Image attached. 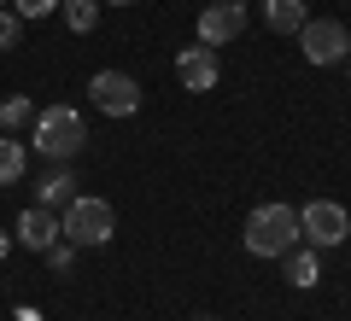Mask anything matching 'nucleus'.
Returning a JSON list of instances; mask_svg holds the SVG:
<instances>
[{
	"mask_svg": "<svg viewBox=\"0 0 351 321\" xmlns=\"http://www.w3.org/2000/svg\"><path fill=\"white\" fill-rule=\"evenodd\" d=\"M36 140L29 146L41 152V158H53V164H71L76 152L88 146V123H82V112H71V105H47V112H36Z\"/></svg>",
	"mask_w": 351,
	"mask_h": 321,
	"instance_id": "1",
	"label": "nucleus"
},
{
	"mask_svg": "<svg viewBox=\"0 0 351 321\" xmlns=\"http://www.w3.org/2000/svg\"><path fill=\"white\" fill-rule=\"evenodd\" d=\"M246 251L252 257H281L287 246H299V210L293 205H258L246 216Z\"/></svg>",
	"mask_w": 351,
	"mask_h": 321,
	"instance_id": "2",
	"label": "nucleus"
},
{
	"mask_svg": "<svg viewBox=\"0 0 351 321\" xmlns=\"http://www.w3.org/2000/svg\"><path fill=\"white\" fill-rule=\"evenodd\" d=\"M59 234L71 240L76 251H88V246H106V240L117 234V216H112V205H106V198L76 193L71 205H64V216H59Z\"/></svg>",
	"mask_w": 351,
	"mask_h": 321,
	"instance_id": "3",
	"label": "nucleus"
},
{
	"mask_svg": "<svg viewBox=\"0 0 351 321\" xmlns=\"http://www.w3.org/2000/svg\"><path fill=\"white\" fill-rule=\"evenodd\" d=\"M299 240L316 251H334L351 240V210L334 205V198H311V205L299 210Z\"/></svg>",
	"mask_w": 351,
	"mask_h": 321,
	"instance_id": "4",
	"label": "nucleus"
},
{
	"mask_svg": "<svg viewBox=\"0 0 351 321\" xmlns=\"http://www.w3.org/2000/svg\"><path fill=\"white\" fill-rule=\"evenodd\" d=\"M88 99H94L106 117H135L141 112V82L129 70H94L88 76Z\"/></svg>",
	"mask_w": 351,
	"mask_h": 321,
	"instance_id": "5",
	"label": "nucleus"
},
{
	"mask_svg": "<svg viewBox=\"0 0 351 321\" xmlns=\"http://www.w3.org/2000/svg\"><path fill=\"white\" fill-rule=\"evenodd\" d=\"M299 47H304V59H311V64H346V53H351V29L339 24V18H304Z\"/></svg>",
	"mask_w": 351,
	"mask_h": 321,
	"instance_id": "6",
	"label": "nucleus"
},
{
	"mask_svg": "<svg viewBox=\"0 0 351 321\" xmlns=\"http://www.w3.org/2000/svg\"><path fill=\"white\" fill-rule=\"evenodd\" d=\"M246 36V0H211L199 12V41L205 47H228Z\"/></svg>",
	"mask_w": 351,
	"mask_h": 321,
	"instance_id": "7",
	"label": "nucleus"
},
{
	"mask_svg": "<svg viewBox=\"0 0 351 321\" xmlns=\"http://www.w3.org/2000/svg\"><path fill=\"white\" fill-rule=\"evenodd\" d=\"M217 76H223V64H217V47H205V41H193V47L176 53V82L188 88V94H211Z\"/></svg>",
	"mask_w": 351,
	"mask_h": 321,
	"instance_id": "8",
	"label": "nucleus"
},
{
	"mask_svg": "<svg viewBox=\"0 0 351 321\" xmlns=\"http://www.w3.org/2000/svg\"><path fill=\"white\" fill-rule=\"evenodd\" d=\"M12 240L24 251H47V246H59V210H47V205H29L24 216H18V228H12Z\"/></svg>",
	"mask_w": 351,
	"mask_h": 321,
	"instance_id": "9",
	"label": "nucleus"
},
{
	"mask_svg": "<svg viewBox=\"0 0 351 321\" xmlns=\"http://www.w3.org/2000/svg\"><path fill=\"white\" fill-rule=\"evenodd\" d=\"M281 263H287V281L299 286V292H311V286L322 281V257H316V246H304V240L281 251Z\"/></svg>",
	"mask_w": 351,
	"mask_h": 321,
	"instance_id": "10",
	"label": "nucleus"
},
{
	"mask_svg": "<svg viewBox=\"0 0 351 321\" xmlns=\"http://www.w3.org/2000/svg\"><path fill=\"white\" fill-rule=\"evenodd\" d=\"M71 198H76V175H71V164H53V170L41 175V187H36V205L59 210V205H71Z\"/></svg>",
	"mask_w": 351,
	"mask_h": 321,
	"instance_id": "11",
	"label": "nucleus"
},
{
	"mask_svg": "<svg viewBox=\"0 0 351 321\" xmlns=\"http://www.w3.org/2000/svg\"><path fill=\"white\" fill-rule=\"evenodd\" d=\"M304 0H263V24L276 29V36H299L304 29Z\"/></svg>",
	"mask_w": 351,
	"mask_h": 321,
	"instance_id": "12",
	"label": "nucleus"
},
{
	"mask_svg": "<svg viewBox=\"0 0 351 321\" xmlns=\"http://www.w3.org/2000/svg\"><path fill=\"white\" fill-rule=\"evenodd\" d=\"M24 170H29V146L18 135H0V187H12Z\"/></svg>",
	"mask_w": 351,
	"mask_h": 321,
	"instance_id": "13",
	"label": "nucleus"
},
{
	"mask_svg": "<svg viewBox=\"0 0 351 321\" xmlns=\"http://www.w3.org/2000/svg\"><path fill=\"white\" fill-rule=\"evenodd\" d=\"M59 12H64L71 36H88V29L100 24V0H59Z\"/></svg>",
	"mask_w": 351,
	"mask_h": 321,
	"instance_id": "14",
	"label": "nucleus"
},
{
	"mask_svg": "<svg viewBox=\"0 0 351 321\" xmlns=\"http://www.w3.org/2000/svg\"><path fill=\"white\" fill-rule=\"evenodd\" d=\"M24 123H36V105H29L24 94H12L6 105H0V135H18Z\"/></svg>",
	"mask_w": 351,
	"mask_h": 321,
	"instance_id": "15",
	"label": "nucleus"
},
{
	"mask_svg": "<svg viewBox=\"0 0 351 321\" xmlns=\"http://www.w3.org/2000/svg\"><path fill=\"white\" fill-rule=\"evenodd\" d=\"M18 41H24V18L12 6H0V47H18Z\"/></svg>",
	"mask_w": 351,
	"mask_h": 321,
	"instance_id": "16",
	"label": "nucleus"
},
{
	"mask_svg": "<svg viewBox=\"0 0 351 321\" xmlns=\"http://www.w3.org/2000/svg\"><path fill=\"white\" fill-rule=\"evenodd\" d=\"M41 257H47V263H53L59 274H71V269H76V246H71V240H59V246H47Z\"/></svg>",
	"mask_w": 351,
	"mask_h": 321,
	"instance_id": "17",
	"label": "nucleus"
},
{
	"mask_svg": "<svg viewBox=\"0 0 351 321\" xmlns=\"http://www.w3.org/2000/svg\"><path fill=\"white\" fill-rule=\"evenodd\" d=\"M12 12L29 24V18H53V12H59V0H12Z\"/></svg>",
	"mask_w": 351,
	"mask_h": 321,
	"instance_id": "18",
	"label": "nucleus"
},
{
	"mask_svg": "<svg viewBox=\"0 0 351 321\" xmlns=\"http://www.w3.org/2000/svg\"><path fill=\"white\" fill-rule=\"evenodd\" d=\"M6 251H12V234H6V228H0V257H6Z\"/></svg>",
	"mask_w": 351,
	"mask_h": 321,
	"instance_id": "19",
	"label": "nucleus"
},
{
	"mask_svg": "<svg viewBox=\"0 0 351 321\" xmlns=\"http://www.w3.org/2000/svg\"><path fill=\"white\" fill-rule=\"evenodd\" d=\"M100 6H135V0H100Z\"/></svg>",
	"mask_w": 351,
	"mask_h": 321,
	"instance_id": "20",
	"label": "nucleus"
},
{
	"mask_svg": "<svg viewBox=\"0 0 351 321\" xmlns=\"http://www.w3.org/2000/svg\"><path fill=\"white\" fill-rule=\"evenodd\" d=\"M193 321H217V316H193Z\"/></svg>",
	"mask_w": 351,
	"mask_h": 321,
	"instance_id": "21",
	"label": "nucleus"
},
{
	"mask_svg": "<svg viewBox=\"0 0 351 321\" xmlns=\"http://www.w3.org/2000/svg\"><path fill=\"white\" fill-rule=\"evenodd\" d=\"M346 76H351V53H346Z\"/></svg>",
	"mask_w": 351,
	"mask_h": 321,
	"instance_id": "22",
	"label": "nucleus"
},
{
	"mask_svg": "<svg viewBox=\"0 0 351 321\" xmlns=\"http://www.w3.org/2000/svg\"><path fill=\"white\" fill-rule=\"evenodd\" d=\"M0 6H6V0H0Z\"/></svg>",
	"mask_w": 351,
	"mask_h": 321,
	"instance_id": "23",
	"label": "nucleus"
}]
</instances>
